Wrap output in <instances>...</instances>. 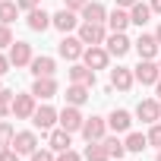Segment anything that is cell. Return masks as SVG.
Masks as SVG:
<instances>
[{
	"label": "cell",
	"instance_id": "cell-1",
	"mask_svg": "<svg viewBox=\"0 0 161 161\" xmlns=\"http://www.w3.org/2000/svg\"><path fill=\"white\" fill-rule=\"evenodd\" d=\"M79 38H82V44H104L108 41V32H104V22H82L79 25Z\"/></svg>",
	"mask_w": 161,
	"mask_h": 161
},
{
	"label": "cell",
	"instance_id": "cell-2",
	"mask_svg": "<svg viewBox=\"0 0 161 161\" xmlns=\"http://www.w3.org/2000/svg\"><path fill=\"white\" fill-rule=\"evenodd\" d=\"M133 73H136V82H142V86H155L161 79V66L155 60H139V66Z\"/></svg>",
	"mask_w": 161,
	"mask_h": 161
},
{
	"label": "cell",
	"instance_id": "cell-3",
	"mask_svg": "<svg viewBox=\"0 0 161 161\" xmlns=\"http://www.w3.org/2000/svg\"><path fill=\"white\" fill-rule=\"evenodd\" d=\"M57 54L63 57V60H79L86 54V44H82V38H73V35H63V41L57 44Z\"/></svg>",
	"mask_w": 161,
	"mask_h": 161
},
{
	"label": "cell",
	"instance_id": "cell-4",
	"mask_svg": "<svg viewBox=\"0 0 161 161\" xmlns=\"http://www.w3.org/2000/svg\"><path fill=\"white\" fill-rule=\"evenodd\" d=\"M32 123H35V130H51L54 123H60V111H54V108H47V104H41V108H35V114H32Z\"/></svg>",
	"mask_w": 161,
	"mask_h": 161
},
{
	"label": "cell",
	"instance_id": "cell-5",
	"mask_svg": "<svg viewBox=\"0 0 161 161\" xmlns=\"http://www.w3.org/2000/svg\"><path fill=\"white\" fill-rule=\"evenodd\" d=\"M82 123H86V117L79 114L76 104H69V108L60 111V126H63L66 133H79V130H82Z\"/></svg>",
	"mask_w": 161,
	"mask_h": 161
},
{
	"label": "cell",
	"instance_id": "cell-6",
	"mask_svg": "<svg viewBox=\"0 0 161 161\" xmlns=\"http://www.w3.org/2000/svg\"><path fill=\"white\" fill-rule=\"evenodd\" d=\"M104 130H108V123H104L101 117H89L79 133L86 136V142H101V139H104Z\"/></svg>",
	"mask_w": 161,
	"mask_h": 161
},
{
	"label": "cell",
	"instance_id": "cell-7",
	"mask_svg": "<svg viewBox=\"0 0 161 161\" xmlns=\"http://www.w3.org/2000/svg\"><path fill=\"white\" fill-rule=\"evenodd\" d=\"M10 63L13 66H29L32 63V44L29 41H13L10 44Z\"/></svg>",
	"mask_w": 161,
	"mask_h": 161
},
{
	"label": "cell",
	"instance_id": "cell-8",
	"mask_svg": "<svg viewBox=\"0 0 161 161\" xmlns=\"http://www.w3.org/2000/svg\"><path fill=\"white\" fill-rule=\"evenodd\" d=\"M82 60H86V66H92V69H104V66H108V60H111V54H108V47L92 44V47H86Z\"/></svg>",
	"mask_w": 161,
	"mask_h": 161
},
{
	"label": "cell",
	"instance_id": "cell-9",
	"mask_svg": "<svg viewBox=\"0 0 161 161\" xmlns=\"http://www.w3.org/2000/svg\"><path fill=\"white\" fill-rule=\"evenodd\" d=\"M136 117H139L142 123H158V120H161V104H158L155 98H145V101H139Z\"/></svg>",
	"mask_w": 161,
	"mask_h": 161
},
{
	"label": "cell",
	"instance_id": "cell-10",
	"mask_svg": "<svg viewBox=\"0 0 161 161\" xmlns=\"http://www.w3.org/2000/svg\"><path fill=\"white\" fill-rule=\"evenodd\" d=\"M133 44H136V51H139V57H142V60H155V57H158V47H161L155 35H139Z\"/></svg>",
	"mask_w": 161,
	"mask_h": 161
},
{
	"label": "cell",
	"instance_id": "cell-11",
	"mask_svg": "<svg viewBox=\"0 0 161 161\" xmlns=\"http://www.w3.org/2000/svg\"><path fill=\"white\" fill-rule=\"evenodd\" d=\"M13 114H16V120H29L35 114V95L32 92L29 95H16L13 98Z\"/></svg>",
	"mask_w": 161,
	"mask_h": 161
},
{
	"label": "cell",
	"instance_id": "cell-12",
	"mask_svg": "<svg viewBox=\"0 0 161 161\" xmlns=\"http://www.w3.org/2000/svg\"><path fill=\"white\" fill-rule=\"evenodd\" d=\"M133 82H136V73H133V69H126V66L111 69V86H114V89L130 92V89H133Z\"/></svg>",
	"mask_w": 161,
	"mask_h": 161
},
{
	"label": "cell",
	"instance_id": "cell-13",
	"mask_svg": "<svg viewBox=\"0 0 161 161\" xmlns=\"http://www.w3.org/2000/svg\"><path fill=\"white\" fill-rule=\"evenodd\" d=\"M32 95L41 98V101L54 98V95H57V82H54V76H38V79H35V86H32Z\"/></svg>",
	"mask_w": 161,
	"mask_h": 161
},
{
	"label": "cell",
	"instance_id": "cell-14",
	"mask_svg": "<svg viewBox=\"0 0 161 161\" xmlns=\"http://www.w3.org/2000/svg\"><path fill=\"white\" fill-rule=\"evenodd\" d=\"M25 22H29V29H32V32H44V29H51V25H54V16H51V13H44L41 7H35V10H29V19H25Z\"/></svg>",
	"mask_w": 161,
	"mask_h": 161
},
{
	"label": "cell",
	"instance_id": "cell-15",
	"mask_svg": "<svg viewBox=\"0 0 161 161\" xmlns=\"http://www.w3.org/2000/svg\"><path fill=\"white\" fill-rule=\"evenodd\" d=\"M13 148H16L19 155H32V152L38 148V136H35V133H29V130H22V133H16V136H13Z\"/></svg>",
	"mask_w": 161,
	"mask_h": 161
},
{
	"label": "cell",
	"instance_id": "cell-16",
	"mask_svg": "<svg viewBox=\"0 0 161 161\" xmlns=\"http://www.w3.org/2000/svg\"><path fill=\"white\" fill-rule=\"evenodd\" d=\"M69 79H73V82H79V86H95V69L92 66H86V63H73L69 66Z\"/></svg>",
	"mask_w": 161,
	"mask_h": 161
},
{
	"label": "cell",
	"instance_id": "cell-17",
	"mask_svg": "<svg viewBox=\"0 0 161 161\" xmlns=\"http://www.w3.org/2000/svg\"><path fill=\"white\" fill-rule=\"evenodd\" d=\"M76 25H79V19H76V13H73V10H66V7H63L60 13H54V29H60L63 35H69Z\"/></svg>",
	"mask_w": 161,
	"mask_h": 161
},
{
	"label": "cell",
	"instance_id": "cell-18",
	"mask_svg": "<svg viewBox=\"0 0 161 161\" xmlns=\"http://www.w3.org/2000/svg\"><path fill=\"white\" fill-rule=\"evenodd\" d=\"M130 44H133V41H130L123 32H111V38H108V54H111V57H123V54L130 51Z\"/></svg>",
	"mask_w": 161,
	"mask_h": 161
},
{
	"label": "cell",
	"instance_id": "cell-19",
	"mask_svg": "<svg viewBox=\"0 0 161 161\" xmlns=\"http://www.w3.org/2000/svg\"><path fill=\"white\" fill-rule=\"evenodd\" d=\"M130 22H133V19H130V13H126L123 7H114V10L108 13V25H111V32H126Z\"/></svg>",
	"mask_w": 161,
	"mask_h": 161
},
{
	"label": "cell",
	"instance_id": "cell-20",
	"mask_svg": "<svg viewBox=\"0 0 161 161\" xmlns=\"http://www.w3.org/2000/svg\"><path fill=\"white\" fill-rule=\"evenodd\" d=\"M82 22H108V10L98 3V0H89L82 10Z\"/></svg>",
	"mask_w": 161,
	"mask_h": 161
},
{
	"label": "cell",
	"instance_id": "cell-21",
	"mask_svg": "<svg viewBox=\"0 0 161 161\" xmlns=\"http://www.w3.org/2000/svg\"><path fill=\"white\" fill-rule=\"evenodd\" d=\"M108 126H111L114 133H126V130L133 126V117H130V111H111V117H108Z\"/></svg>",
	"mask_w": 161,
	"mask_h": 161
},
{
	"label": "cell",
	"instance_id": "cell-22",
	"mask_svg": "<svg viewBox=\"0 0 161 161\" xmlns=\"http://www.w3.org/2000/svg\"><path fill=\"white\" fill-rule=\"evenodd\" d=\"M69 136H73V133H66L63 126H60V130H51V136H47V145H51L54 152H66V148L73 145V139H69Z\"/></svg>",
	"mask_w": 161,
	"mask_h": 161
},
{
	"label": "cell",
	"instance_id": "cell-23",
	"mask_svg": "<svg viewBox=\"0 0 161 161\" xmlns=\"http://www.w3.org/2000/svg\"><path fill=\"white\" fill-rule=\"evenodd\" d=\"M32 73H35V79L38 76H54V69H57V63H54V57H32Z\"/></svg>",
	"mask_w": 161,
	"mask_h": 161
},
{
	"label": "cell",
	"instance_id": "cell-24",
	"mask_svg": "<svg viewBox=\"0 0 161 161\" xmlns=\"http://www.w3.org/2000/svg\"><path fill=\"white\" fill-rule=\"evenodd\" d=\"M66 101H69V104H76V108H79V104H86V101H89V86L73 82V86L66 89Z\"/></svg>",
	"mask_w": 161,
	"mask_h": 161
},
{
	"label": "cell",
	"instance_id": "cell-25",
	"mask_svg": "<svg viewBox=\"0 0 161 161\" xmlns=\"http://www.w3.org/2000/svg\"><path fill=\"white\" fill-rule=\"evenodd\" d=\"M148 16H152V7H148V3H133V7H130V19H133L139 29L148 22Z\"/></svg>",
	"mask_w": 161,
	"mask_h": 161
},
{
	"label": "cell",
	"instance_id": "cell-26",
	"mask_svg": "<svg viewBox=\"0 0 161 161\" xmlns=\"http://www.w3.org/2000/svg\"><path fill=\"white\" fill-rule=\"evenodd\" d=\"M111 155H108V145H104V139L101 142H89V148H86V161H108Z\"/></svg>",
	"mask_w": 161,
	"mask_h": 161
},
{
	"label": "cell",
	"instance_id": "cell-27",
	"mask_svg": "<svg viewBox=\"0 0 161 161\" xmlns=\"http://www.w3.org/2000/svg\"><path fill=\"white\" fill-rule=\"evenodd\" d=\"M16 13H19V3H13V0H0V22H3V25H10L16 19Z\"/></svg>",
	"mask_w": 161,
	"mask_h": 161
},
{
	"label": "cell",
	"instance_id": "cell-28",
	"mask_svg": "<svg viewBox=\"0 0 161 161\" xmlns=\"http://www.w3.org/2000/svg\"><path fill=\"white\" fill-rule=\"evenodd\" d=\"M104 145H108V155H111V158H117V161H120V158L126 155V142H120L117 136H111V139H104Z\"/></svg>",
	"mask_w": 161,
	"mask_h": 161
},
{
	"label": "cell",
	"instance_id": "cell-29",
	"mask_svg": "<svg viewBox=\"0 0 161 161\" xmlns=\"http://www.w3.org/2000/svg\"><path fill=\"white\" fill-rule=\"evenodd\" d=\"M148 145V136H142V133H130L126 136V152H142Z\"/></svg>",
	"mask_w": 161,
	"mask_h": 161
},
{
	"label": "cell",
	"instance_id": "cell-30",
	"mask_svg": "<svg viewBox=\"0 0 161 161\" xmlns=\"http://www.w3.org/2000/svg\"><path fill=\"white\" fill-rule=\"evenodd\" d=\"M13 98H16V95H13L10 89H0V117H7V114L13 111Z\"/></svg>",
	"mask_w": 161,
	"mask_h": 161
},
{
	"label": "cell",
	"instance_id": "cell-31",
	"mask_svg": "<svg viewBox=\"0 0 161 161\" xmlns=\"http://www.w3.org/2000/svg\"><path fill=\"white\" fill-rule=\"evenodd\" d=\"M13 136H16V130H13L10 123H0V148L13 145Z\"/></svg>",
	"mask_w": 161,
	"mask_h": 161
},
{
	"label": "cell",
	"instance_id": "cell-32",
	"mask_svg": "<svg viewBox=\"0 0 161 161\" xmlns=\"http://www.w3.org/2000/svg\"><path fill=\"white\" fill-rule=\"evenodd\" d=\"M148 145L161 148V123H152V130H148Z\"/></svg>",
	"mask_w": 161,
	"mask_h": 161
},
{
	"label": "cell",
	"instance_id": "cell-33",
	"mask_svg": "<svg viewBox=\"0 0 161 161\" xmlns=\"http://www.w3.org/2000/svg\"><path fill=\"white\" fill-rule=\"evenodd\" d=\"M32 161H57V158H54V148H35Z\"/></svg>",
	"mask_w": 161,
	"mask_h": 161
},
{
	"label": "cell",
	"instance_id": "cell-34",
	"mask_svg": "<svg viewBox=\"0 0 161 161\" xmlns=\"http://www.w3.org/2000/svg\"><path fill=\"white\" fill-rule=\"evenodd\" d=\"M10 44H13V32H10V25L0 22V47H10Z\"/></svg>",
	"mask_w": 161,
	"mask_h": 161
},
{
	"label": "cell",
	"instance_id": "cell-35",
	"mask_svg": "<svg viewBox=\"0 0 161 161\" xmlns=\"http://www.w3.org/2000/svg\"><path fill=\"white\" fill-rule=\"evenodd\" d=\"M86 3H89V0H63V7H66V10H73V13H82V10H86Z\"/></svg>",
	"mask_w": 161,
	"mask_h": 161
},
{
	"label": "cell",
	"instance_id": "cell-36",
	"mask_svg": "<svg viewBox=\"0 0 161 161\" xmlns=\"http://www.w3.org/2000/svg\"><path fill=\"white\" fill-rule=\"evenodd\" d=\"M0 161H19V152H16L13 145H7L3 152H0Z\"/></svg>",
	"mask_w": 161,
	"mask_h": 161
},
{
	"label": "cell",
	"instance_id": "cell-37",
	"mask_svg": "<svg viewBox=\"0 0 161 161\" xmlns=\"http://www.w3.org/2000/svg\"><path fill=\"white\" fill-rule=\"evenodd\" d=\"M57 161H82V158H79V152L66 148V152H57Z\"/></svg>",
	"mask_w": 161,
	"mask_h": 161
},
{
	"label": "cell",
	"instance_id": "cell-38",
	"mask_svg": "<svg viewBox=\"0 0 161 161\" xmlns=\"http://www.w3.org/2000/svg\"><path fill=\"white\" fill-rule=\"evenodd\" d=\"M16 3H19V10H25V13H29V10H35V7L41 3V0H16Z\"/></svg>",
	"mask_w": 161,
	"mask_h": 161
},
{
	"label": "cell",
	"instance_id": "cell-39",
	"mask_svg": "<svg viewBox=\"0 0 161 161\" xmlns=\"http://www.w3.org/2000/svg\"><path fill=\"white\" fill-rule=\"evenodd\" d=\"M10 66H13V63H10V57H3V54H0V76H3Z\"/></svg>",
	"mask_w": 161,
	"mask_h": 161
},
{
	"label": "cell",
	"instance_id": "cell-40",
	"mask_svg": "<svg viewBox=\"0 0 161 161\" xmlns=\"http://www.w3.org/2000/svg\"><path fill=\"white\" fill-rule=\"evenodd\" d=\"M133 3H139V0H117V7H123V10H126V7H133Z\"/></svg>",
	"mask_w": 161,
	"mask_h": 161
},
{
	"label": "cell",
	"instance_id": "cell-41",
	"mask_svg": "<svg viewBox=\"0 0 161 161\" xmlns=\"http://www.w3.org/2000/svg\"><path fill=\"white\" fill-rule=\"evenodd\" d=\"M148 7H152V13H161V0H152Z\"/></svg>",
	"mask_w": 161,
	"mask_h": 161
},
{
	"label": "cell",
	"instance_id": "cell-42",
	"mask_svg": "<svg viewBox=\"0 0 161 161\" xmlns=\"http://www.w3.org/2000/svg\"><path fill=\"white\" fill-rule=\"evenodd\" d=\"M155 38H158V44H161V25H158V29H155Z\"/></svg>",
	"mask_w": 161,
	"mask_h": 161
},
{
	"label": "cell",
	"instance_id": "cell-43",
	"mask_svg": "<svg viewBox=\"0 0 161 161\" xmlns=\"http://www.w3.org/2000/svg\"><path fill=\"white\" fill-rule=\"evenodd\" d=\"M155 89H158V98H161V79H158V82H155Z\"/></svg>",
	"mask_w": 161,
	"mask_h": 161
},
{
	"label": "cell",
	"instance_id": "cell-44",
	"mask_svg": "<svg viewBox=\"0 0 161 161\" xmlns=\"http://www.w3.org/2000/svg\"><path fill=\"white\" fill-rule=\"evenodd\" d=\"M155 161H161V148H158V158H155Z\"/></svg>",
	"mask_w": 161,
	"mask_h": 161
},
{
	"label": "cell",
	"instance_id": "cell-45",
	"mask_svg": "<svg viewBox=\"0 0 161 161\" xmlns=\"http://www.w3.org/2000/svg\"><path fill=\"white\" fill-rule=\"evenodd\" d=\"M158 66H161V57H158Z\"/></svg>",
	"mask_w": 161,
	"mask_h": 161
}]
</instances>
